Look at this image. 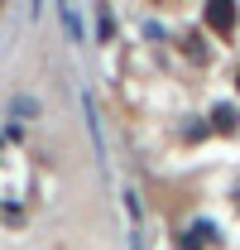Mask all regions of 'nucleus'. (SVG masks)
Wrapping results in <instances>:
<instances>
[{
	"mask_svg": "<svg viewBox=\"0 0 240 250\" xmlns=\"http://www.w3.org/2000/svg\"><path fill=\"white\" fill-rule=\"evenodd\" d=\"M207 20H216V29H231L236 24V10L231 5H207Z\"/></svg>",
	"mask_w": 240,
	"mask_h": 250,
	"instance_id": "1",
	"label": "nucleus"
},
{
	"mask_svg": "<svg viewBox=\"0 0 240 250\" xmlns=\"http://www.w3.org/2000/svg\"><path fill=\"white\" fill-rule=\"evenodd\" d=\"M58 15H62V24H67V34H72V39H82V24H77V10H72V5H62Z\"/></svg>",
	"mask_w": 240,
	"mask_h": 250,
	"instance_id": "2",
	"label": "nucleus"
}]
</instances>
